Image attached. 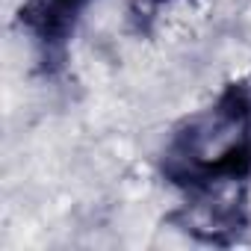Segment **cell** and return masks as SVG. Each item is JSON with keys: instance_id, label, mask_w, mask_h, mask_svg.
Here are the masks:
<instances>
[{"instance_id": "obj_1", "label": "cell", "mask_w": 251, "mask_h": 251, "mask_svg": "<svg viewBox=\"0 0 251 251\" xmlns=\"http://www.w3.org/2000/svg\"><path fill=\"white\" fill-rule=\"evenodd\" d=\"M166 169L177 183L210 189L251 169V98L230 89L175 133Z\"/></svg>"}]
</instances>
